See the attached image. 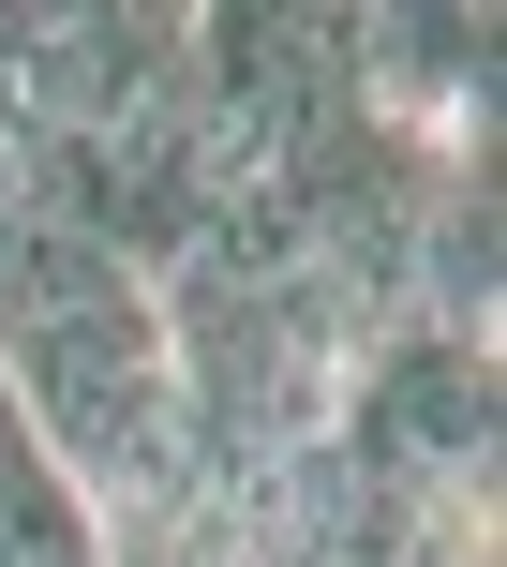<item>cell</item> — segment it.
<instances>
[{"label": "cell", "instance_id": "cell-1", "mask_svg": "<svg viewBox=\"0 0 507 567\" xmlns=\"http://www.w3.org/2000/svg\"><path fill=\"white\" fill-rule=\"evenodd\" d=\"M15 463H30V419H15V389H0V478H15Z\"/></svg>", "mask_w": 507, "mask_h": 567}]
</instances>
